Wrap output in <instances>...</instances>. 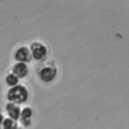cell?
Listing matches in <instances>:
<instances>
[{
  "label": "cell",
  "mask_w": 129,
  "mask_h": 129,
  "mask_svg": "<svg viewBox=\"0 0 129 129\" xmlns=\"http://www.w3.org/2000/svg\"><path fill=\"white\" fill-rule=\"evenodd\" d=\"M17 77L15 76V75H13V74H11V75H9L8 76V78H7V83L9 84V85H15L16 83H17Z\"/></svg>",
  "instance_id": "9c48e42d"
},
{
  "label": "cell",
  "mask_w": 129,
  "mask_h": 129,
  "mask_svg": "<svg viewBox=\"0 0 129 129\" xmlns=\"http://www.w3.org/2000/svg\"><path fill=\"white\" fill-rule=\"evenodd\" d=\"M4 128L5 129H17V125L12 119H6L4 122Z\"/></svg>",
  "instance_id": "52a82bcc"
},
{
  "label": "cell",
  "mask_w": 129,
  "mask_h": 129,
  "mask_svg": "<svg viewBox=\"0 0 129 129\" xmlns=\"http://www.w3.org/2000/svg\"><path fill=\"white\" fill-rule=\"evenodd\" d=\"M55 74H56V72H55V70L53 68H51V67H44L43 69L40 70L39 76H40V78L43 81L49 82V81H51L55 77Z\"/></svg>",
  "instance_id": "3957f363"
},
{
  "label": "cell",
  "mask_w": 129,
  "mask_h": 129,
  "mask_svg": "<svg viewBox=\"0 0 129 129\" xmlns=\"http://www.w3.org/2000/svg\"><path fill=\"white\" fill-rule=\"evenodd\" d=\"M27 74V67L24 62H18L13 68V75L16 77H24Z\"/></svg>",
  "instance_id": "5b68a950"
},
{
  "label": "cell",
  "mask_w": 129,
  "mask_h": 129,
  "mask_svg": "<svg viewBox=\"0 0 129 129\" xmlns=\"http://www.w3.org/2000/svg\"><path fill=\"white\" fill-rule=\"evenodd\" d=\"M9 99L14 103H22L27 99V91L21 86L14 87L9 92Z\"/></svg>",
  "instance_id": "6da1fadb"
},
{
  "label": "cell",
  "mask_w": 129,
  "mask_h": 129,
  "mask_svg": "<svg viewBox=\"0 0 129 129\" xmlns=\"http://www.w3.org/2000/svg\"><path fill=\"white\" fill-rule=\"evenodd\" d=\"M31 52H32V55L34 58L36 59H41L43 58L45 55H46V47L39 43V42H34L32 45H31Z\"/></svg>",
  "instance_id": "7a4b0ae2"
},
{
  "label": "cell",
  "mask_w": 129,
  "mask_h": 129,
  "mask_svg": "<svg viewBox=\"0 0 129 129\" xmlns=\"http://www.w3.org/2000/svg\"><path fill=\"white\" fill-rule=\"evenodd\" d=\"M20 115H21V118H22L23 121L29 120V118H30V116H31V110H30L29 108H25V109L21 112Z\"/></svg>",
  "instance_id": "ba28073f"
},
{
  "label": "cell",
  "mask_w": 129,
  "mask_h": 129,
  "mask_svg": "<svg viewBox=\"0 0 129 129\" xmlns=\"http://www.w3.org/2000/svg\"><path fill=\"white\" fill-rule=\"evenodd\" d=\"M16 59L20 60L21 62L23 61H28L30 59V51L26 47H21L17 50L16 52Z\"/></svg>",
  "instance_id": "277c9868"
},
{
  "label": "cell",
  "mask_w": 129,
  "mask_h": 129,
  "mask_svg": "<svg viewBox=\"0 0 129 129\" xmlns=\"http://www.w3.org/2000/svg\"><path fill=\"white\" fill-rule=\"evenodd\" d=\"M7 111L12 119H17L20 116V110L15 104H9L7 106Z\"/></svg>",
  "instance_id": "8992f818"
}]
</instances>
